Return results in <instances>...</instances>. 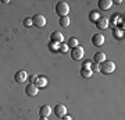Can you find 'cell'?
<instances>
[{
  "label": "cell",
  "mask_w": 125,
  "mask_h": 120,
  "mask_svg": "<svg viewBox=\"0 0 125 120\" xmlns=\"http://www.w3.org/2000/svg\"><path fill=\"white\" fill-rule=\"evenodd\" d=\"M56 13L60 17H67L68 13H70V6L65 1H58L57 4H56Z\"/></svg>",
  "instance_id": "2"
},
{
  "label": "cell",
  "mask_w": 125,
  "mask_h": 120,
  "mask_svg": "<svg viewBox=\"0 0 125 120\" xmlns=\"http://www.w3.org/2000/svg\"><path fill=\"white\" fill-rule=\"evenodd\" d=\"M50 39H52V42H54V43H61L62 39H64V36H62L61 32L54 31V32H52V35H50Z\"/></svg>",
  "instance_id": "10"
},
{
  "label": "cell",
  "mask_w": 125,
  "mask_h": 120,
  "mask_svg": "<svg viewBox=\"0 0 125 120\" xmlns=\"http://www.w3.org/2000/svg\"><path fill=\"white\" fill-rule=\"evenodd\" d=\"M92 43L94 45V46H102L103 43H104V36H103V34H94L93 36H92Z\"/></svg>",
  "instance_id": "8"
},
{
  "label": "cell",
  "mask_w": 125,
  "mask_h": 120,
  "mask_svg": "<svg viewBox=\"0 0 125 120\" xmlns=\"http://www.w3.org/2000/svg\"><path fill=\"white\" fill-rule=\"evenodd\" d=\"M113 1L111 0H99V9L103 10V11H107V10L111 9Z\"/></svg>",
  "instance_id": "11"
},
{
  "label": "cell",
  "mask_w": 125,
  "mask_h": 120,
  "mask_svg": "<svg viewBox=\"0 0 125 120\" xmlns=\"http://www.w3.org/2000/svg\"><path fill=\"white\" fill-rule=\"evenodd\" d=\"M52 113V107L49 106V105H43V106L39 109V115L40 117H47V116Z\"/></svg>",
  "instance_id": "12"
},
{
  "label": "cell",
  "mask_w": 125,
  "mask_h": 120,
  "mask_svg": "<svg viewBox=\"0 0 125 120\" xmlns=\"http://www.w3.org/2000/svg\"><path fill=\"white\" fill-rule=\"evenodd\" d=\"M96 27H97V29H100V31H103V29L108 28V18L100 17L97 21H96Z\"/></svg>",
  "instance_id": "7"
},
{
  "label": "cell",
  "mask_w": 125,
  "mask_h": 120,
  "mask_svg": "<svg viewBox=\"0 0 125 120\" xmlns=\"http://www.w3.org/2000/svg\"><path fill=\"white\" fill-rule=\"evenodd\" d=\"M67 46H68V48L71 46L72 49H74V48H76V46H79V40L76 39V38H70V39H68Z\"/></svg>",
  "instance_id": "16"
},
{
  "label": "cell",
  "mask_w": 125,
  "mask_h": 120,
  "mask_svg": "<svg viewBox=\"0 0 125 120\" xmlns=\"http://www.w3.org/2000/svg\"><path fill=\"white\" fill-rule=\"evenodd\" d=\"M83 54H85V50H83V48H82V46H76V48H74V49H72L71 57H72V60L78 62V60H81V59L83 57Z\"/></svg>",
  "instance_id": "4"
},
{
  "label": "cell",
  "mask_w": 125,
  "mask_h": 120,
  "mask_svg": "<svg viewBox=\"0 0 125 120\" xmlns=\"http://www.w3.org/2000/svg\"><path fill=\"white\" fill-rule=\"evenodd\" d=\"M32 24L38 28H42L46 25V18L45 15H42V14H35L33 17H32Z\"/></svg>",
  "instance_id": "3"
},
{
  "label": "cell",
  "mask_w": 125,
  "mask_h": 120,
  "mask_svg": "<svg viewBox=\"0 0 125 120\" xmlns=\"http://www.w3.org/2000/svg\"><path fill=\"white\" fill-rule=\"evenodd\" d=\"M40 120H49L47 117H40Z\"/></svg>",
  "instance_id": "24"
},
{
  "label": "cell",
  "mask_w": 125,
  "mask_h": 120,
  "mask_svg": "<svg viewBox=\"0 0 125 120\" xmlns=\"http://www.w3.org/2000/svg\"><path fill=\"white\" fill-rule=\"evenodd\" d=\"M90 18H92V21H94V22H96V21H97V20H99L100 17H99V14H97V13H92V14H90Z\"/></svg>",
  "instance_id": "19"
},
{
  "label": "cell",
  "mask_w": 125,
  "mask_h": 120,
  "mask_svg": "<svg viewBox=\"0 0 125 120\" xmlns=\"http://www.w3.org/2000/svg\"><path fill=\"white\" fill-rule=\"evenodd\" d=\"M27 78H28V74L24 70H20L14 74V80L17 81V82H20V84H22L24 81H27Z\"/></svg>",
  "instance_id": "6"
},
{
  "label": "cell",
  "mask_w": 125,
  "mask_h": 120,
  "mask_svg": "<svg viewBox=\"0 0 125 120\" xmlns=\"http://www.w3.org/2000/svg\"><path fill=\"white\" fill-rule=\"evenodd\" d=\"M33 84L38 87V88H45L46 85H47V80H46L45 77L42 76H38V78H36V81L33 82Z\"/></svg>",
  "instance_id": "13"
},
{
  "label": "cell",
  "mask_w": 125,
  "mask_h": 120,
  "mask_svg": "<svg viewBox=\"0 0 125 120\" xmlns=\"http://www.w3.org/2000/svg\"><path fill=\"white\" fill-rule=\"evenodd\" d=\"M92 67V63L89 62V60H86L85 63H83V68H90Z\"/></svg>",
  "instance_id": "21"
},
{
  "label": "cell",
  "mask_w": 125,
  "mask_h": 120,
  "mask_svg": "<svg viewBox=\"0 0 125 120\" xmlns=\"http://www.w3.org/2000/svg\"><path fill=\"white\" fill-rule=\"evenodd\" d=\"M81 76L83 77V78H90V77L93 76V71H92V68H81Z\"/></svg>",
  "instance_id": "15"
},
{
  "label": "cell",
  "mask_w": 125,
  "mask_h": 120,
  "mask_svg": "<svg viewBox=\"0 0 125 120\" xmlns=\"http://www.w3.org/2000/svg\"><path fill=\"white\" fill-rule=\"evenodd\" d=\"M54 113H56L57 117H62V116L67 115V107L64 106V105H61V103H58V105H56V107H54Z\"/></svg>",
  "instance_id": "9"
},
{
  "label": "cell",
  "mask_w": 125,
  "mask_h": 120,
  "mask_svg": "<svg viewBox=\"0 0 125 120\" xmlns=\"http://www.w3.org/2000/svg\"><path fill=\"white\" fill-rule=\"evenodd\" d=\"M60 25L64 27V28H67L68 25H70V18H68V15L67 17H61L60 18Z\"/></svg>",
  "instance_id": "17"
},
{
  "label": "cell",
  "mask_w": 125,
  "mask_h": 120,
  "mask_svg": "<svg viewBox=\"0 0 125 120\" xmlns=\"http://www.w3.org/2000/svg\"><path fill=\"white\" fill-rule=\"evenodd\" d=\"M93 60L97 64H100V63H103L104 60H106V53H103V52H97V53H94L93 56Z\"/></svg>",
  "instance_id": "14"
},
{
  "label": "cell",
  "mask_w": 125,
  "mask_h": 120,
  "mask_svg": "<svg viewBox=\"0 0 125 120\" xmlns=\"http://www.w3.org/2000/svg\"><path fill=\"white\" fill-rule=\"evenodd\" d=\"M38 91H39V88L35 84H28L25 87V93H27L28 96H35V95H38Z\"/></svg>",
  "instance_id": "5"
},
{
  "label": "cell",
  "mask_w": 125,
  "mask_h": 120,
  "mask_svg": "<svg viewBox=\"0 0 125 120\" xmlns=\"http://www.w3.org/2000/svg\"><path fill=\"white\" fill-rule=\"evenodd\" d=\"M36 78H38V76H35V74H33V76L31 77V84H33V82H35Z\"/></svg>",
  "instance_id": "23"
},
{
  "label": "cell",
  "mask_w": 125,
  "mask_h": 120,
  "mask_svg": "<svg viewBox=\"0 0 125 120\" xmlns=\"http://www.w3.org/2000/svg\"><path fill=\"white\" fill-rule=\"evenodd\" d=\"M114 70H115V64L111 60H104L103 63H100V67H99V71L102 74H106V76L107 74H111Z\"/></svg>",
  "instance_id": "1"
},
{
  "label": "cell",
  "mask_w": 125,
  "mask_h": 120,
  "mask_svg": "<svg viewBox=\"0 0 125 120\" xmlns=\"http://www.w3.org/2000/svg\"><path fill=\"white\" fill-rule=\"evenodd\" d=\"M61 119H62V120H72V117H71L70 115H65V116H62Z\"/></svg>",
  "instance_id": "22"
},
{
  "label": "cell",
  "mask_w": 125,
  "mask_h": 120,
  "mask_svg": "<svg viewBox=\"0 0 125 120\" xmlns=\"http://www.w3.org/2000/svg\"><path fill=\"white\" fill-rule=\"evenodd\" d=\"M67 50H68V46L65 43H62L61 46H60V52H61V53H65Z\"/></svg>",
  "instance_id": "20"
},
{
  "label": "cell",
  "mask_w": 125,
  "mask_h": 120,
  "mask_svg": "<svg viewBox=\"0 0 125 120\" xmlns=\"http://www.w3.org/2000/svg\"><path fill=\"white\" fill-rule=\"evenodd\" d=\"M24 25H25V27H31V25H33V24H32V17L25 18V20H24Z\"/></svg>",
  "instance_id": "18"
}]
</instances>
